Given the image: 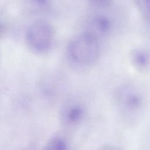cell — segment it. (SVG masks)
Instances as JSON below:
<instances>
[{"label":"cell","instance_id":"obj_2","mask_svg":"<svg viewBox=\"0 0 150 150\" xmlns=\"http://www.w3.org/2000/svg\"><path fill=\"white\" fill-rule=\"evenodd\" d=\"M54 32L52 25L46 21H38L32 23L26 33V42L35 53L43 54L53 46Z\"/></svg>","mask_w":150,"mask_h":150},{"label":"cell","instance_id":"obj_3","mask_svg":"<svg viewBox=\"0 0 150 150\" xmlns=\"http://www.w3.org/2000/svg\"><path fill=\"white\" fill-rule=\"evenodd\" d=\"M115 101L122 112L131 115L139 112L142 109L144 98L138 89L131 86H127L117 91Z\"/></svg>","mask_w":150,"mask_h":150},{"label":"cell","instance_id":"obj_7","mask_svg":"<svg viewBox=\"0 0 150 150\" xmlns=\"http://www.w3.org/2000/svg\"><path fill=\"white\" fill-rule=\"evenodd\" d=\"M68 148L67 141L61 136H54L48 141L46 149L54 150H64Z\"/></svg>","mask_w":150,"mask_h":150},{"label":"cell","instance_id":"obj_9","mask_svg":"<svg viewBox=\"0 0 150 150\" xmlns=\"http://www.w3.org/2000/svg\"><path fill=\"white\" fill-rule=\"evenodd\" d=\"M29 2L33 6L40 8L44 9L47 7L50 4V0H29Z\"/></svg>","mask_w":150,"mask_h":150},{"label":"cell","instance_id":"obj_10","mask_svg":"<svg viewBox=\"0 0 150 150\" xmlns=\"http://www.w3.org/2000/svg\"><path fill=\"white\" fill-rule=\"evenodd\" d=\"M93 5L98 7H106L109 6L114 0H88Z\"/></svg>","mask_w":150,"mask_h":150},{"label":"cell","instance_id":"obj_1","mask_svg":"<svg viewBox=\"0 0 150 150\" xmlns=\"http://www.w3.org/2000/svg\"><path fill=\"white\" fill-rule=\"evenodd\" d=\"M100 53L99 39L84 31L73 38L67 47V54L74 64L86 67L95 63Z\"/></svg>","mask_w":150,"mask_h":150},{"label":"cell","instance_id":"obj_8","mask_svg":"<svg viewBox=\"0 0 150 150\" xmlns=\"http://www.w3.org/2000/svg\"><path fill=\"white\" fill-rule=\"evenodd\" d=\"M141 11L144 18L150 21V0H142Z\"/></svg>","mask_w":150,"mask_h":150},{"label":"cell","instance_id":"obj_5","mask_svg":"<svg viewBox=\"0 0 150 150\" xmlns=\"http://www.w3.org/2000/svg\"><path fill=\"white\" fill-rule=\"evenodd\" d=\"M85 109L80 103H70L66 106L62 112L63 122L69 126H74L80 124L84 117Z\"/></svg>","mask_w":150,"mask_h":150},{"label":"cell","instance_id":"obj_6","mask_svg":"<svg viewBox=\"0 0 150 150\" xmlns=\"http://www.w3.org/2000/svg\"><path fill=\"white\" fill-rule=\"evenodd\" d=\"M130 60L135 69L142 71L149 66L150 54L144 49H135L131 53Z\"/></svg>","mask_w":150,"mask_h":150},{"label":"cell","instance_id":"obj_4","mask_svg":"<svg viewBox=\"0 0 150 150\" xmlns=\"http://www.w3.org/2000/svg\"><path fill=\"white\" fill-rule=\"evenodd\" d=\"M112 29V22L109 17L104 15L94 16L90 21L86 32H88L98 39L107 36Z\"/></svg>","mask_w":150,"mask_h":150}]
</instances>
